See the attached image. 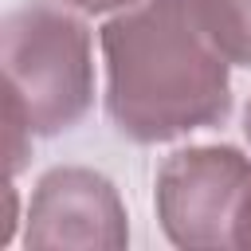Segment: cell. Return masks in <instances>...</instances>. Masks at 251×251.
<instances>
[{
	"label": "cell",
	"mask_w": 251,
	"mask_h": 251,
	"mask_svg": "<svg viewBox=\"0 0 251 251\" xmlns=\"http://www.w3.org/2000/svg\"><path fill=\"white\" fill-rule=\"evenodd\" d=\"M106 114L133 145H165L231 114L227 55L192 0H137L102 24Z\"/></svg>",
	"instance_id": "1"
},
{
	"label": "cell",
	"mask_w": 251,
	"mask_h": 251,
	"mask_svg": "<svg viewBox=\"0 0 251 251\" xmlns=\"http://www.w3.org/2000/svg\"><path fill=\"white\" fill-rule=\"evenodd\" d=\"M251 196V157L235 145H188L165 157L153 184L161 231L176 247H235Z\"/></svg>",
	"instance_id": "3"
},
{
	"label": "cell",
	"mask_w": 251,
	"mask_h": 251,
	"mask_svg": "<svg viewBox=\"0 0 251 251\" xmlns=\"http://www.w3.org/2000/svg\"><path fill=\"white\" fill-rule=\"evenodd\" d=\"M204 31L231 67H251V0H192Z\"/></svg>",
	"instance_id": "5"
},
{
	"label": "cell",
	"mask_w": 251,
	"mask_h": 251,
	"mask_svg": "<svg viewBox=\"0 0 251 251\" xmlns=\"http://www.w3.org/2000/svg\"><path fill=\"white\" fill-rule=\"evenodd\" d=\"M243 137L251 141V102H247V110H243Z\"/></svg>",
	"instance_id": "8"
},
{
	"label": "cell",
	"mask_w": 251,
	"mask_h": 251,
	"mask_svg": "<svg viewBox=\"0 0 251 251\" xmlns=\"http://www.w3.org/2000/svg\"><path fill=\"white\" fill-rule=\"evenodd\" d=\"M8 118L35 137L75 129L94 106V43L75 8L20 0L4 16Z\"/></svg>",
	"instance_id": "2"
},
{
	"label": "cell",
	"mask_w": 251,
	"mask_h": 251,
	"mask_svg": "<svg viewBox=\"0 0 251 251\" xmlns=\"http://www.w3.org/2000/svg\"><path fill=\"white\" fill-rule=\"evenodd\" d=\"M27 247H126L129 216L110 176L59 165L39 176L24 216Z\"/></svg>",
	"instance_id": "4"
},
{
	"label": "cell",
	"mask_w": 251,
	"mask_h": 251,
	"mask_svg": "<svg viewBox=\"0 0 251 251\" xmlns=\"http://www.w3.org/2000/svg\"><path fill=\"white\" fill-rule=\"evenodd\" d=\"M82 16H106V12H122V8H133L137 0H59Z\"/></svg>",
	"instance_id": "6"
},
{
	"label": "cell",
	"mask_w": 251,
	"mask_h": 251,
	"mask_svg": "<svg viewBox=\"0 0 251 251\" xmlns=\"http://www.w3.org/2000/svg\"><path fill=\"white\" fill-rule=\"evenodd\" d=\"M235 247H251V196H247L243 216H239V227H235Z\"/></svg>",
	"instance_id": "7"
}]
</instances>
